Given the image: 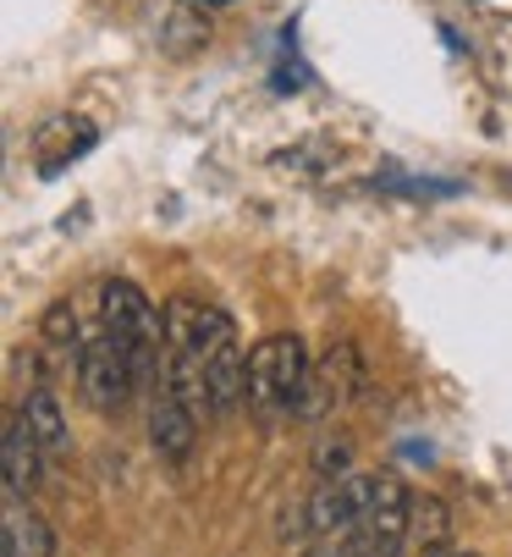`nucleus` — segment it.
Here are the masks:
<instances>
[{
    "label": "nucleus",
    "mask_w": 512,
    "mask_h": 557,
    "mask_svg": "<svg viewBox=\"0 0 512 557\" xmlns=\"http://www.w3.org/2000/svg\"><path fill=\"white\" fill-rule=\"evenodd\" d=\"M309 386H314V359L298 332H276L248 348V409L253 414H265V420L303 414Z\"/></svg>",
    "instance_id": "nucleus-1"
},
{
    "label": "nucleus",
    "mask_w": 512,
    "mask_h": 557,
    "mask_svg": "<svg viewBox=\"0 0 512 557\" xmlns=\"http://www.w3.org/2000/svg\"><path fill=\"white\" fill-rule=\"evenodd\" d=\"M100 321H105L111 343L133 359L138 381H149L165 354V309H154V298L138 282L111 276V282H100Z\"/></svg>",
    "instance_id": "nucleus-2"
},
{
    "label": "nucleus",
    "mask_w": 512,
    "mask_h": 557,
    "mask_svg": "<svg viewBox=\"0 0 512 557\" xmlns=\"http://www.w3.org/2000/svg\"><path fill=\"white\" fill-rule=\"evenodd\" d=\"M133 386H138V370H133V359L111 343V332H100L95 343L77 348V392H83V404H89L95 414H122V404L133 397Z\"/></svg>",
    "instance_id": "nucleus-3"
},
{
    "label": "nucleus",
    "mask_w": 512,
    "mask_h": 557,
    "mask_svg": "<svg viewBox=\"0 0 512 557\" xmlns=\"http://www.w3.org/2000/svg\"><path fill=\"white\" fill-rule=\"evenodd\" d=\"M375 492H380V474H341V481H320L314 497L303 503L309 508V535H348L364 524V513L375 508Z\"/></svg>",
    "instance_id": "nucleus-4"
},
{
    "label": "nucleus",
    "mask_w": 512,
    "mask_h": 557,
    "mask_svg": "<svg viewBox=\"0 0 512 557\" xmlns=\"http://www.w3.org/2000/svg\"><path fill=\"white\" fill-rule=\"evenodd\" d=\"M237 326H232V314L210 298H193V293H177V298H165V348H177V354H199L210 359L221 343H232Z\"/></svg>",
    "instance_id": "nucleus-5"
},
{
    "label": "nucleus",
    "mask_w": 512,
    "mask_h": 557,
    "mask_svg": "<svg viewBox=\"0 0 512 557\" xmlns=\"http://www.w3.org/2000/svg\"><path fill=\"white\" fill-rule=\"evenodd\" d=\"M364 552L375 546H402L413 535V492L402 486V474H380V492H375V508L364 513V524L353 530Z\"/></svg>",
    "instance_id": "nucleus-6"
},
{
    "label": "nucleus",
    "mask_w": 512,
    "mask_h": 557,
    "mask_svg": "<svg viewBox=\"0 0 512 557\" xmlns=\"http://www.w3.org/2000/svg\"><path fill=\"white\" fill-rule=\"evenodd\" d=\"M199 442V414L171 392H154V409H149V447L160 453V463H183Z\"/></svg>",
    "instance_id": "nucleus-7"
},
{
    "label": "nucleus",
    "mask_w": 512,
    "mask_h": 557,
    "mask_svg": "<svg viewBox=\"0 0 512 557\" xmlns=\"http://www.w3.org/2000/svg\"><path fill=\"white\" fill-rule=\"evenodd\" d=\"M39 453H45V447L34 442L28 420L12 414V420H7V436H0V469H7V497H12V503L34 497V486H39Z\"/></svg>",
    "instance_id": "nucleus-8"
},
{
    "label": "nucleus",
    "mask_w": 512,
    "mask_h": 557,
    "mask_svg": "<svg viewBox=\"0 0 512 557\" xmlns=\"http://www.w3.org/2000/svg\"><path fill=\"white\" fill-rule=\"evenodd\" d=\"M204 381H210V409H215V420H226V414H237V409L248 404V354L237 348V337L221 343V348L204 359Z\"/></svg>",
    "instance_id": "nucleus-9"
},
{
    "label": "nucleus",
    "mask_w": 512,
    "mask_h": 557,
    "mask_svg": "<svg viewBox=\"0 0 512 557\" xmlns=\"http://www.w3.org/2000/svg\"><path fill=\"white\" fill-rule=\"evenodd\" d=\"M100 144V133H95V122H83V116H55L39 138H34V149H39V172L45 177H55L61 166H72L77 154H89Z\"/></svg>",
    "instance_id": "nucleus-10"
},
{
    "label": "nucleus",
    "mask_w": 512,
    "mask_h": 557,
    "mask_svg": "<svg viewBox=\"0 0 512 557\" xmlns=\"http://www.w3.org/2000/svg\"><path fill=\"white\" fill-rule=\"evenodd\" d=\"M0 552H7V557H55V530H50V519H39L34 508L12 503L7 524H0Z\"/></svg>",
    "instance_id": "nucleus-11"
},
{
    "label": "nucleus",
    "mask_w": 512,
    "mask_h": 557,
    "mask_svg": "<svg viewBox=\"0 0 512 557\" xmlns=\"http://www.w3.org/2000/svg\"><path fill=\"white\" fill-rule=\"evenodd\" d=\"M17 414L28 420V431H34V442H39L45 453H72V425H66V414H61V404H55L50 386H34V392L23 397Z\"/></svg>",
    "instance_id": "nucleus-12"
},
{
    "label": "nucleus",
    "mask_w": 512,
    "mask_h": 557,
    "mask_svg": "<svg viewBox=\"0 0 512 557\" xmlns=\"http://www.w3.org/2000/svg\"><path fill=\"white\" fill-rule=\"evenodd\" d=\"M413 541L419 546H452V508L436 492L413 497Z\"/></svg>",
    "instance_id": "nucleus-13"
},
{
    "label": "nucleus",
    "mask_w": 512,
    "mask_h": 557,
    "mask_svg": "<svg viewBox=\"0 0 512 557\" xmlns=\"http://www.w3.org/2000/svg\"><path fill=\"white\" fill-rule=\"evenodd\" d=\"M160 45H165L171 55L204 50V45H210V23H204V12L183 0V12H171V17H165V34H160Z\"/></svg>",
    "instance_id": "nucleus-14"
},
{
    "label": "nucleus",
    "mask_w": 512,
    "mask_h": 557,
    "mask_svg": "<svg viewBox=\"0 0 512 557\" xmlns=\"http://www.w3.org/2000/svg\"><path fill=\"white\" fill-rule=\"evenodd\" d=\"M353 469H359L353 463V442L341 431H325L314 442V474H320V481H341V474H353Z\"/></svg>",
    "instance_id": "nucleus-15"
},
{
    "label": "nucleus",
    "mask_w": 512,
    "mask_h": 557,
    "mask_svg": "<svg viewBox=\"0 0 512 557\" xmlns=\"http://www.w3.org/2000/svg\"><path fill=\"white\" fill-rule=\"evenodd\" d=\"M39 337H45V348H55V354H72V348H83V343H77V309H72V298H55V304L45 309Z\"/></svg>",
    "instance_id": "nucleus-16"
},
{
    "label": "nucleus",
    "mask_w": 512,
    "mask_h": 557,
    "mask_svg": "<svg viewBox=\"0 0 512 557\" xmlns=\"http://www.w3.org/2000/svg\"><path fill=\"white\" fill-rule=\"evenodd\" d=\"M303 557H364V546H359V535L348 530V535H320Z\"/></svg>",
    "instance_id": "nucleus-17"
},
{
    "label": "nucleus",
    "mask_w": 512,
    "mask_h": 557,
    "mask_svg": "<svg viewBox=\"0 0 512 557\" xmlns=\"http://www.w3.org/2000/svg\"><path fill=\"white\" fill-rule=\"evenodd\" d=\"M380 188H397V194H458V183H436V177H380Z\"/></svg>",
    "instance_id": "nucleus-18"
},
{
    "label": "nucleus",
    "mask_w": 512,
    "mask_h": 557,
    "mask_svg": "<svg viewBox=\"0 0 512 557\" xmlns=\"http://www.w3.org/2000/svg\"><path fill=\"white\" fill-rule=\"evenodd\" d=\"M364 557H402V546H375V552H364Z\"/></svg>",
    "instance_id": "nucleus-19"
},
{
    "label": "nucleus",
    "mask_w": 512,
    "mask_h": 557,
    "mask_svg": "<svg viewBox=\"0 0 512 557\" xmlns=\"http://www.w3.org/2000/svg\"><path fill=\"white\" fill-rule=\"evenodd\" d=\"M188 7H232V0H188Z\"/></svg>",
    "instance_id": "nucleus-20"
},
{
    "label": "nucleus",
    "mask_w": 512,
    "mask_h": 557,
    "mask_svg": "<svg viewBox=\"0 0 512 557\" xmlns=\"http://www.w3.org/2000/svg\"><path fill=\"white\" fill-rule=\"evenodd\" d=\"M452 557H479V552H452Z\"/></svg>",
    "instance_id": "nucleus-21"
}]
</instances>
